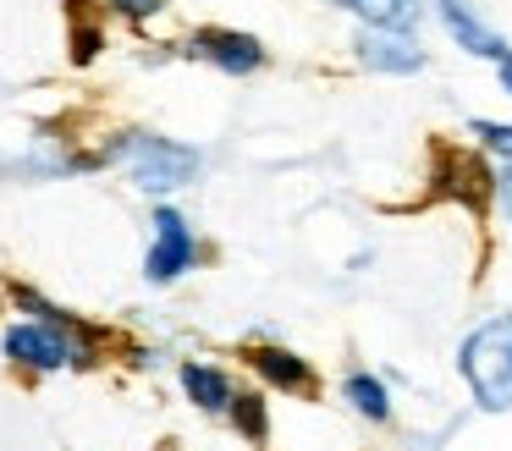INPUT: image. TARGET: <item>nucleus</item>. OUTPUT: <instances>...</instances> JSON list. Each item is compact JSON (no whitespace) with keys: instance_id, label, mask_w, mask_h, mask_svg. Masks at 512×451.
Returning a JSON list of instances; mask_svg holds the SVG:
<instances>
[{"instance_id":"nucleus-6","label":"nucleus","mask_w":512,"mask_h":451,"mask_svg":"<svg viewBox=\"0 0 512 451\" xmlns=\"http://www.w3.org/2000/svg\"><path fill=\"white\" fill-rule=\"evenodd\" d=\"M347 50H353V61L364 66V72H375V77H419L424 66H430L424 44L413 39L408 28H375V22H358L353 39H347Z\"/></svg>"},{"instance_id":"nucleus-7","label":"nucleus","mask_w":512,"mask_h":451,"mask_svg":"<svg viewBox=\"0 0 512 451\" xmlns=\"http://www.w3.org/2000/svg\"><path fill=\"white\" fill-rule=\"evenodd\" d=\"M243 363L254 369V380L265 385V391L298 396V402H314V396H320V369H314L303 352H292V347L254 341V347H243Z\"/></svg>"},{"instance_id":"nucleus-1","label":"nucleus","mask_w":512,"mask_h":451,"mask_svg":"<svg viewBox=\"0 0 512 451\" xmlns=\"http://www.w3.org/2000/svg\"><path fill=\"white\" fill-rule=\"evenodd\" d=\"M105 149V165H122V176L149 198H171L182 187L199 182L204 171V154L193 143H177L166 132H144V127H122L100 143Z\"/></svg>"},{"instance_id":"nucleus-10","label":"nucleus","mask_w":512,"mask_h":451,"mask_svg":"<svg viewBox=\"0 0 512 451\" xmlns=\"http://www.w3.org/2000/svg\"><path fill=\"white\" fill-rule=\"evenodd\" d=\"M177 380H182V396L210 418H226V407H232V396H237L232 374H226L221 363H204V358H188L177 369Z\"/></svg>"},{"instance_id":"nucleus-11","label":"nucleus","mask_w":512,"mask_h":451,"mask_svg":"<svg viewBox=\"0 0 512 451\" xmlns=\"http://www.w3.org/2000/svg\"><path fill=\"white\" fill-rule=\"evenodd\" d=\"M105 50V6L100 0H67V55L72 66H89Z\"/></svg>"},{"instance_id":"nucleus-17","label":"nucleus","mask_w":512,"mask_h":451,"mask_svg":"<svg viewBox=\"0 0 512 451\" xmlns=\"http://www.w3.org/2000/svg\"><path fill=\"white\" fill-rule=\"evenodd\" d=\"M496 83H501V94L512 99V50H507V55H501V61H496Z\"/></svg>"},{"instance_id":"nucleus-2","label":"nucleus","mask_w":512,"mask_h":451,"mask_svg":"<svg viewBox=\"0 0 512 451\" xmlns=\"http://www.w3.org/2000/svg\"><path fill=\"white\" fill-rule=\"evenodd\" d=\"M457 380L474 413H512V308H496L457 341Z\"/></svg>"},{"instance_id":"nucleus-14","label":"nucleus","mask_w":512,"mask_h":451,"mask_svg":"<svg viewBox=\"0 0 512 451\" xmlns=\"http://www.w3.org/2000/svg\"><path fill=\"white\" fill-rule=\"evenodd\" d=\"M468 138H474V149H485L490 160H512V121L468 116Z\"/></svg>"},{"instance_id":"nucleus-13","label":"nucleus","mask_w":512,"mask_h":451,"mask_svg":"<svg viewBox=\"0 0 512 451\" xmlns=\"http://www.w3.org/2000/svg\"><path fill=\"white\" fill-rule=\"evenodd\" d=\"M226 418H232V429H237V435H243L254 451L270 446V402H265V391H243V385H237Z\"/></svg>"},{"instance_id":"nucleus-16","label":"nucleus","mask_w":512,"mask_h":451,"mask_svg":"<svg viewBox=\"0 0 512 451\" xmlns=\"http://www.w3.org/2000/svg\"><path fill=\"white\" fill-rule=\"evenodd\" d=\"M105 11H116V17H127L133 28H144L149 17H160V11L171 6V0H100Z\"/></svg>"},{"instance_id":"nucleus-12","label":"nucleus","mask_w":512,"mask_h":451,"mask_svg":"<svg viewBox=\"0 0 512 451\" xmlns=\"http://www.w3.org/2000/svg\"><path fill=\"white\" fill-rule=\"evenodd\" d=\"M331 11H347L353 22H375V28H419L430 0H325Z\"/></svg>"},{"instance_id":"nucleus-4","label":"nucleus","mask_w":512,"mask_h":451,"mask_svg":"<svg viewBox=\"0 0 512 451\" xmlns=\"http://www.w3.org/2000/svg\"><path fill=\"white\" fill-rule=\"evenodd\" d=\"M177 55H188V61H204L215 66V72L226 77H254L270 66V50L259 33L248 28H221V22H204V28H193L188 39L177 44Z\"/></svg>"},{"instance_id":"nucleus-8","label":"nucleus","mask_w":512,"mask_h":451,"mask_svg":"<svg viewBox=\"0 0 512 451\" xmlns=\"http://www.w3.org/2000/svg\"><path fill=\"white\" fill-rule=\"evenodd\" d=\"M430 11H435V22H441L446 39H452L463 55H474V61H490V66H496L501 55L512 50V44L501 39V33L490 28L485 17H479L474 0H430Z\"/></svg>"},{"instance_id":"nucleus-9","label":"nucleus","mask_w":512,"mask_h":451,"mask_svg":"<svg viewBox=\"0 0 512 451\" xmlns=\"http://www.w3.org/2000/svg\"><path fill=\"white\" fill-rule=\"evenodd\" d=\"M336 391H342L347 413H358L364 424H375V429H391V424H397V402H391V385L380 380L375 369H347Z\"/></svg>"},{"instance_id":"nucleus-3","label":"nucleus","mask_w":512,"mask_h":451,"mask_svg":"<svg viewBox=\"0 0 512 451\" xmlns=\"http://www.w3.org/2000/svg\"><path fill=\"white\" fill-rule=\"evenodd\" d=\"M490 187H496V165H490L485 149H468V143H452V138L430 143V187H424L430 204H457L474 220H485Z\"/></svg>"},{"instance_id":"nucleus-5","label":"nucleus","mask_w":512,"mask_h":451,"mask_svg":"<svg viewBox=\"0 0 512 451\" xmlns=\"http://www.w3.org/2000/svg\"><path fill=\"white\" fill-rule=\"evenodd\" d=\"M199 264V237H193L188 215L171 204H155L149 215V253H144V281L149 286H171Z\"/></svg>"},{"instance_id":"nucleus-15","label":"nucleus","mask_w":512,"mask_h":451,"mask_svg":"<svg viewBox=\"0 0 512 451\" xmlns=\"http://www.w3.org/2000/svg\"><path fill=\"white\" fill-rule=\"evenodd\" d=\"M490 220L512 226V160H496V187H490Z\"/></svg>"}]
</instances>
